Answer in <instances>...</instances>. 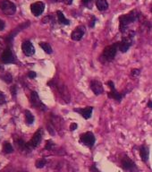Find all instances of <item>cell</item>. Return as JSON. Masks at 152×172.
Segmentation results:
<instances>
[{
  "instance_id": "3",
  "label": "cell",
  "mask_w": 152,
  "mask_h": 172,
  "mask_svg": "<svg viewBox=\"0 0 152 172\" xmlns=\"http://www.w3.org/2000/svg\"><path fill=\"white\" fill-rule=\"evenodd\" d=\"M80 141L84 145L88 146L89 148H91V147H93L96 139H95L94 134L91 133V132H86V133H84V134H82L81 135Z\"/></svg>"
},
{
  "instance_id": "4",
  "label": "cell",
  "mask_w": 152,
  "mask_h": 172,
  "mask_svg": "<svg viewBox=\"0 0 152 172\" xmlns=\"http://www.w3.org/2000/svg\"><path fill=\"white\" fill-rule=\"evenodd\" d=\"M0 8H1V10L5 14H6L8 15H14L16 11V7H15L14 4L8 1V0H2V1L0 2Z\"/></svg>"
},
{
  "instance_id": "7",
  "label": "cell",
  "mask_w": 152,
  "mask_h": 172,
  "mask_svg": "<svg viewBox=\"0 0 152 172\" xmlns=\"http://www.w3.org/2000/svg\"><path fill=\"white\" fill-rule=\"evenodd\" d=\"M84 32H85V27L81 25V26H78L74 29V30L72 32L71 34V38L73 41H79L82 39L83 35H84Z\"/></svg>"
},
{
  "instance_id": "14",
  "label": "cell",
  "mask_w": 152,
  "mask_h": 172,
  "mask_svg": "<svg viewBox=\"0 0 152 172\" xmlns=\"http://www.w3.org/2000/svg\"><path fill=\"white\" fill-rule=\"evenodd\" d=\"M122 167L125 170H127V171H133V170H136V167H135V164L134 162L128 159L127 157H125L123 160H122Z\"/></svg>"
},
{
  "instance_id": "29",
  "label": "cell",
  "mask_w": 152,
  "mask_h": 172,
  "mask_svg": "<svg viewBox=\"0 0 152 172\" xmlns=\"http://www.w3.org/2000/svg\"><path fill=\"white\" fill-rule=\"evenodd\" d=\"M6 101V99H5V96L3 95V93L0 92V104H3Z\"/></svg>"
},
{
  "instance_id": "33",
  "label": "cell",
  "mask_w": 152,
  "mask_h": 172,
  "mask_svg": "<svg viewBox=\"0 0 152 172\" xmlns=\"http://www.w3.org/2000/svg\"><path fill=\"white\" fill-rule=\"evenodd\" d=\"M148 107L149 109H152V100H149V101H148Z\"/></svg>"
},
{
  "instance_id": "2",
  "label": "cell",
  "mask_w": 152,
  "mask_h": 172,
  "mask_svg": "<svg viewBox=\"0 0 152 172\" xmlns=\"http://www.w3.org/2000/svg\"><path fill=\"white\" fill-rule=\"evenodd\" d=\"M118 47H119V42H116V43H114L108 47H107L105 49H104V52H103V57L107 60V61H112L115 55H116V52L118 50Z\"/></svg>"
},
{
  "instance_id": "18",
  "label": "cell",
  "mask_w": 152,
  "mask_h": 172,
  "mask_svg": "<svg viewBox=\"0 0 152 172\" xmlns=\"http://www.w3.org/2000/svg\"><path fill=\"white\" fill-rule=\"evenodd\" d=\"M96 7L99 11H106L108 8V3L107 0H97Z\"/></svg>"
},
{
  "instance_id": "31",
  "label": "cell",
  "mask_w": 152,
  "mask_h": 172,
  "mask_svg": "<svg viewBox=\"0 0 152 172\" xmlns=\"http://www.w3.org/2000/svg\"><path fill=\"white\" fill-rule=\"evenodd\" d=\"M5 26H6L5 22H4V21H2L1 19H0V30H2L5 28Z\"/></svg>"
},
{
  "instance_id": "24",
  "label": "cell",
  "mask_w": 152,
  "mask_h": 172,
  "mask_svg": "<svg viewBox=\"0 0 152 172\" xmlns=\"http://www.w3.org/2000/svg\"><path fill=\"white\" fill-rule=\"evenodd\" d=\"M81 1H82V4L84 6H86L89 8H91V6H92V3H93V0H81Z\"/></svg>"
},
{
  "instance_id": "13",
  "label": "cell",
  "mask_w": 152,
  "mask_h": 172,
  "mask_svg": "<svg viewBox=\"0 0 152 172\" xmlns=\"http://www.w3.org/2000/svg\"><path fill=\"white\" fill-rule=\"evenodd\" d=\"M22 49L26 56H32L35 53V49L30 41H24L22 45Z\"/></svg>"
},
{
  "instance_id": "30",
  "label": "cell",
  "mask_w": 152,
  "mask_h": 172,
  "mask_svg": "<svg viewBox=\"0 0 152 172\" xmlns=\"http://www.w3.org/2000/svg\"><path fill=\"white\" fill-rule=\"evenodd\" d=\"M77 124L76 123H73V124H71V126H70V130L71 131H73V130H75V129H77Z\"/></svg>"
},
{
  "instance_id": "9",
  "label": "cell",
  "mask_w": 152,
  "mask_h": 172,
  "mask_svg": "<svg viewBox=\"0 0 152 172\" xmlns=\"http://www.w3.org/2000/svg\"><path fill=\"white\" fill-rule=\"evenodd\" d=\"M56 86H57V89H58V91L60 92L61 97L63 98V99L65 101H66L67 103H69L70 102V93L68 91L67 87L64 83H62L56 84Z\"/></svg>"
},
{
  "instance_id": "12",
  "label": "cell",
  "mask_w": 152,
  "mask_h": 172,
  "mask_svg": "<svg viewBox=\"0 0 152 172\" xmlns=\"http://www.w3.org/2000/svg\"><path fill=\"white\" fill-rule=\"evenodd\" d=\"M90 89L96 95H100L104 91L102 83L99 81H97V80L91 81V83H90Z\"/></svg>"
},
{
  "instance_id": "5",
  "label": "cell",
  "mask_w": 152,
  "mask_h": 172,
  "mask_svg": "<svg viewBox=\"0 0 152 172\" xmlns=\"http://www.w3.org/2000/svg\"><path fill=\"white\" fill-rule=\"evenodd\" d=\"M41 136H42V134H41V130L40 129L38 132H36V133L34 134V135H33V137L32 138V140H30V141L27 144L26 147H28V148H30V149L36 148V147L40 144Z\"/></svg>"
},
{
  "instance_id": "28",
  "label": "cell",
  "mask_w": 152,
  "mask_h": 172,
  "mask_svg": "<svg viewBox=\"0 0 152 172\" xmlns=\"http://www.w3.org/2000/svg\"><path fill=\"white\" fill-rule=\"evenodd\" d=\"M36 75H36V73H35V72H32H32H29V74H28V76H29L30 79L35 78V77H36Z\"/></svg>"
},
{
  "instance_id": "8",
  "label": "cell",
  "mask_w": 152,
  "mask_h": 172,
  "mask_svg": "<svg viewBox=\"0 0 152 172\" xmlns=\"http://www.w3.org/2000/svg\"><path fill=\"white\" fill-rule=\"evenodd\" d=\"M0 60H1V62L4 64H10V63L14 62V56L12 50L9 49H6L2 53L1 57H0Z\"/></svg>"
},
{
  "instance_id": "19",
  "label": "cell",
  "mask_w": 152,
  "mask_h": 172,
  "mask_svg": "<svg viewBox=\"0 0 152 172\" xmlns=\"http://www.w3.org/2000/svg\"><path fill=\"white\" fill-rule=\"evenodd\" d=\"M56 15H57V18H58V22H60L62 24H65V25H69L70 24V22L68 19L66 18V16L64 15V14L61 12V11H57L56 12Z\"/></svg>"
},
{
  "instance_id": "1",
  "label": "cell",
  "mask_w": 152,
  "mask_h": 172,
  "mask_svg": "<svg viewBox=\"0 0 152 172\" xmlns=\"http://www.w3.org/2000/svg\"><path fill=\"white\" fill-rule=\"evenodd\" d=\"M138 19H139V15H138V12L135 11V10L132 11L131 13H129L127 15H121L119 17V22H120L119 28H120V31L123 32V33L125 32L126 30H127V26L129 24L134 22Z\"/></svg>"
},
{
  "instance_id": "34",
  "label": "cell",
  "mask_w": 152,
  "mask_h": 172,
  "mask_svg": "<svg viewBox=\"0 0 152 172\" xmlns=\"http://www.w3.org/2000/svg\"><path fill=\"white\" fill-rule=\"evenodd\" d=\"M150 10H151V12H152V5H151V7H150Z\"/></svg>"
},
{
  "instance_id": "25",
  "label": "cell",
  "mask_w": 152,
  "mask_h": 172,
  "mask_svg": "<svg viewBox=\"0 0 152 172\" xmlns=\"http://www.w3.org/2000/svg\"><path fill=\"white\" fill-rule=\"evenodd\" d=\"M3 80L5 82H6L7 83H10L12 82V75H9V74H6L5 76H3Z\"/></svg>"
},
{
  "instance_id": "21",
  "label": "cell",
  "mask_w": 152,
  "mask_h": 172,
  "mask_svg": "<svg viewBox=\"0 0 152 172\" xmlns=\"http://www.w3.org/2000/svg\"><path fill=\"white\" fill-rule=\"evenodd\" d=\"M25 118H26V122L29 125H32L34 122V117H33V115L30 113L29 110H26L25 111Z\"/></svg>"
},
{
  "instance_id": "23",
  "label": "cell",
  "mask_w": 152,
  "mask_h": 172,
  "mask_svg": "<svg viewBox=\"0 0 152 172\" xmlns=\"http://www.w3.org/2000/svg\"><path fill=\"white\" fill-rule=\"evenodd\" d=\"M46 164H47V160H46L45 159H41V160H39L36 162V167H37L38 168H43Z\"/></svg>"
},
{
  "instance_id": "15",
  "label": "cell",
  "mask_w": 152,
  "mask_h": 172,
  "mask_svg": "<svg viewBox=\"0 0 152 172\" xmlns=\"http://www.w3.org/2000/svg\"><path fill=\"white\" fill-rule=\"evenodd\" d=\"M74 111L81 114L85 119H89L91 117V115H92L93 108L92 107H86L83 109H75Z\"/></svg>"
},
{
  "instance_id": "27",
  "label": "cell",
  "mask_w": 152,
  "mask_h": 172,
  "mask_svg": "<svg viewBox=\"0 0 152 172\" xmlns=\"http://www.w3.org/2000/svg\"><path fill=\"white\" fill-rule=\"evenodd\" d=\"M140 69H133L132 71V75L133 76H137V75H140Z\"/></svg>"
},
{
  "instance_id": "10",
  "label": "cell",
  "mask_w": 152,
  "mask_h": 172,
  "mask_svg": "<svg viewBox=\"0 0 152 172\" xmlns=\"http://www.w3.org/2000/svg\"><path fill=\"white\" fill-rule=\"evenodd\" d=\"M132 36H129L128 37H125L123 39V41H122L121 42H119V47H118V49L121 51V52H123V53H125L129 48L131 47L132 45Z\"/></svg>"
},
{
  "instance_id": "32",
  "label": "cell",
  "mask_w": 152,
  "mask_h": 172,
  "mask_svg": "<svg viewBox=\"0 0 152 172\" xmlns=\"http://www.w3.org/2000/svg\"><path fill=\"white\" fill-rule=\"evenodd\" d=\"M63 2L66 5H71L73 3V0H63Z\"/></svg>"
},
{
  "instance_id": "11",
  "label": "cell",
  "mask_w": 152,
  "mask_h": 172,
  "mask_svg": "<svg viewBox=\"0 0 152 172\" xmlns=\"http://www.w3.org/2000/svg\"><path fill=\"white\" fill-rule=\"evenodd\" d=\"M44 9H45V4L43 2H36L30 6V11H32V13L35 16L40 15L44 12Z\"/></svg>"
},
{
  "instance_id": "6",
  "label": "cell",
  "mask_w": 152,
  "mask_h": 172,
  "mask_svg": "<svg viewBox=\"0 0 152 172\" xmlns=\"http://www.w3.org/2000/svg\"><path fill=\"white\" fill-rule=\"evenodd\" d=\"M107 85L110 87V89H111V91L108 93V97L109 98H112V99H115V100H117V101H121L122 100V99H123V97H124V95L122 94V93H119L116 90H115V84H114V83L112 82V81H109V82H107Z\"/></svg>"
},
{
  "instance_id": "20",
  "label": "cell",
  "mask_w": 152,
  "mask_h": 172,
  "mask_svg": "<svg viewBox=\"0 0 152 172\" xmlns=\"http://www.w3.org/2000/svg\"><path fill=\"white\" fill-rule=\"evenodd\" d=\"M40 46L46 53H48V54H51L52 53V48H51V46L48 43H47V42H40Z\"/></svg>"
},
{
  "instance_id": "16",
  "label": "cell",
  "mask_w": 152,
  "mask_h": 172,
  "mask_svg": "<svg viewBox=\"0 0 152 172\" xmlns=\"http://www.w3.org/2000/svg\"><path fill=\"white\" fill-rule=\"evenodd\" d=\"M30 99H32V103L33 106H35L37 108H40V109H42V110H45V106L41 103V101L39 98V95L36 91L32 92V95H30Z\"/></svg>"
},
{
  "instance_id": "22",
  "label": "cell",
  "mask_w": 152,
  "mask_h": 172,
  "mask_svg": "<svg viewBox=\"0 0 152 172\" xmlns=\"http://www.w3.org/2000/svg\"><path fill=\"white\" fill-rule=\"evenodd\" d=\"M3 151L6 153H12L14 152V148L9 143H5L3 145Z\"/></svg>"
},
{
  "instance_id": "26",
  "label": "cell",
  "mask_w": 152,
  "mask_h": 172,
  "mask_svg": "<svg viewBox=\"0 0 152 172\" xmlns=\"http://www.w3.org/2000/svg\"><path fill=\"white\" fill-rule=\"evenodd\" d=\"M53 146H54V144H53L51 141H48V142H47V144H46L45 148H46L47 150H51Z\"/></svg>"
},
{
  "instance_id": "17",
  "label": "cell",
  "mask_w": 152,
  "mask_h": 172,
  "mask_svg": "<svg viewBox=\"0 0 152 172\" xmlns=\"http://www.w3.org/2000/svg\"><path fill=\"white\" fill-rule=\"evenodd\" d=\"M140 158L143 161H148V157H149V151H148V146L146 145H142L140 146Z\"/></svg>"
}]
</instances>
